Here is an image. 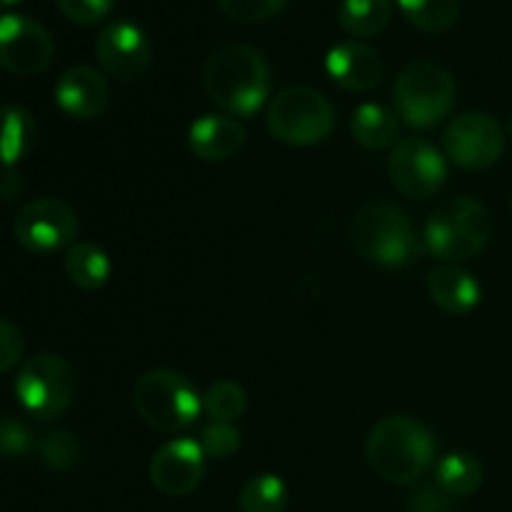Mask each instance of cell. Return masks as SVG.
<instances>
[{
  "instance_id": "4",
  "label": "cell",
  "mask_w": 512,
  "mask_h": 512,
  "mask_svg": "<svg viewBox=\"0 0 512 512\" xmlns=\"http://www.w3.org/2000/svg\"><path fill=\"white\" fill-rule=\"evenodd\" d=\"M493 238V215L480 200L460 195L440 205L425 223L423 243L433 258L465 263Z\"/></svg>"
},
{
  "instance_id": "8",
  "label": "cell",
  "mask_w": 512,
  "mask_h": 512,
  "mask_svg": "<svg viewBox=\"0 0 512 512\" xmlns=\"http://www.w3.org/2000/svg\"><path fill=\"white\" fill-rule=\"evenodd\" d=\"M15 395L25 413L38 420H55L73 405L75 373L65 358L38 353L28 358L15 378Z\"/></svg>"
},
{
  "instance_id": "28",
  "label": "cell",
  "mask_w": 512,
  "mask_h": 512,
  "mask_svg": "<svg viewBox=\"0 0 512 512\" xmlns=\"http://www.w3.org/2000/svg\"><path fill=\"white\" fill-rule=\"evenodd\" d=\"M218 5L235 23L255 25L275 18L288 5V0H218Z\"/></svg>"
},
{
  "instance_id": "12",
  "label": "cell",
  "mask_w": 512,
  "mask_h": 512,
  "mask_svg": "<svg viewBox=\"0 0 512 512\" xmlns=\"http://www.w3.org/2000/svg\"><path fill=\"white\" fill-rule=\"evenodd\" d=\"M53 58L55 43L38 20L18 13L0 15V68L15 75H38Z\"/></svg>"
},
{
  "instance_id": "16",
  "label": "cell",
  "mask_w": 512,
  "mask_h": 512,
  "mask_svg": "<svg viewBox=\"0 0 512 512\" xmlns=\"http://www.w3.org/2000/svg\"><path fill=\"white\" fill-rule=\"evenodd\" d=\"M325 70L330 80L350 93H365V90L378 88L383 80V60L378 50L360 40H343L333 45L325 55Z\"/></svg>"
},
{
  "instance_id": "15",
  "label": "cell",
  "mask_w": 512,
  "mask_h": 512,
  "mask_svg": "<svg viewBox=\"0 0 512 512\" xmlns=\"http://www.w3.org/2000/svg\"><path fill=\"white\" fill-rule=\"evenodd\" d=\"M55 103L68 118L88 123L100 118L110 103V85L100 70L90 65H73L55 85Z\"/></svg>"
},
{
  "instance_id": "3",
  "label": "cell",
  "mask_w": 512,
  "mask_h": 512,
  "mask_svg": "<svg viewBox=\"0 0 512 512\" xmlns=\"http://www.w3.org/2000/svg\"><path fill=\"white\" fill-rule=\"evenodd\" d=\"M350 240L368 263L383 268H403L420 253L410 215L385 200L360 205L350 223Z\"/></svg>"
},
{
  "instance_id": "2",
  "label": "cell",
  "mask_w": 512,
  "mask_h": 512,
  "mask_svg": "<svg viewBox=\"0 0 512 512\" xmlns=\"http://www.w3.org/2000/svg\"><path fill=\"white\" fill-rule=\"evenodd\" d=\"M365 455L380 480L390 485H410L433 465L435 438L410 415H388L370 430Z\"/></svg>"
},
{
  "instance_id": "7",
  "label": "cell",
  "mask_w": 512,
  "mask_h": 512,
  "mask_svg": "<svg viewBox=\"0 0 512 512\" xmlns=\"http://www.w3.org/2000/svg\"><path fill=\"white\" fill-rule=\"evenodd\" d=\"M270 135L293 148L323 143L335 128V110L323 93L305 85L285 88L270 100L265 115Z\"/></svg>"
},
{
  "instance_id": "36",
  "label": "cell",
  "mask_w": 512,
  "mask_h": 512,
  "mask_svg": "<svg viewBox=\"0 0 512 512\" xmlns=\"http://www.w3.org/2000/svg\"><path fill=\"white\" fill-rule=\"evenodd\" d=\"M510 210H512V200H510Z\"/></svg>"
},
{
  "instance_id": "14",
  "label": "cell",
  "mask_w": 512,
  "mask_h": 512,
  "mask_svg": "<svg viewBox=\"0 0 512 512\" xmlns=\"http://www.w3.org/2000/svg\"><path fill=\"white\" fill-rule=\"evenodd\" d=\"M150 483L168 498H183L205 475V453L198 440L178 438L165 443L150 460Z\"/></svg>"
},
{
  "instance_id": "24",
  "label": "cell",
  "mask_w": 512,
  "mask_h": 512,
  "mask_svg": "<svg viewBox=\"0 0 512 512\" xmlns=\"http://www.w3.org/2000/svg\"><path fill=\"white\" fill-rule=\"evenodd\" d=\"M403 18L423 33H448L460 18L463 0H398Z\"/></svg>"
},
{
  "instance_id": "25",
  "label": "cell",
  "mask_w": 512,
  "mask_h": 512,
  "mask_svg": "<svg viewBox=\"0 0 512 512\" xmlns=\"http://www.w3.org/2000/svg\"><path fill=\"white\" fill-rule=\"evenodd\" d=\"M240 512H285L288 508V488L273 473L250 478L238 495Z\"/></svg>"
},
{
  "instance_id": "6",
  "label": "cell",
  "mask_w": 512,
  "mask_h": 512,
  "mask_svg": "<svg viewBox=\"0 0 512 512\" xmlns=\"http://www.w3.org/2000/svg\"><path fill=\"white\" fill-rule=\"evenodd\" d=\"M133 405L145 425L160 433H178L203 413V395L185 375L168 368L148 370L133 388Z\"/></svg>"
},
{
  "instance_id": "5",
  "label": "cell",
  "mask_w": 512,
  "mask_h": 512,
  "mask_svg": "<svg viewBox=\"0 0 512 512\" xmlns=\"http://www.w3.org/2000/svg\"><path fill=\"white\" fill-rule=\"evenodd\" d=\"M395 108L410 128L428 130L443 123L455 108V78L433 60H413L395 80Z\"/></svg>"
},
{
  "instance_id": "22",
  "label": "cell",
  "mask_w": 512,
  "mask_h": 512,
  "mask_svg": "<svg viewBox=\"0 0 512 512\" xmlns=\"http://www.w3.org/2000/svg\"><path fill=\"white\" fill-rule=\"evenodd\" d=\"M390 18H393V0H343L338 8L340 28L355 40L383 33Z\"/></svg>"
},
{
  "instance_id": "10",
  "label": "cell",
  "mask_w": 512,
  "mask_h": 512,
  "mask_svg": "<svg viewBox=\"0 0 512 512\" xmlns=\"http://www.w3.org/2000/svg\"><path fill=\"white\" fill-rule=\"evenodd\" d=\"M445 155L463 170H488L505 150V130L488 113H463L443 133Z\"/></svg>"
},
{
  "instance_id": "13",
  "label": "cell",
  "mask_w": 512,
  "mask_h": 512,
  "mask_svg": "<svg viewBox=\"0 0 512 512\" xmlns=\"http://www.w3.org/2000/svg\"><path fill=\"white\" fill-rule=\"evenodd\" d=\"M95 58L100 68L115 80L143 78L153 65V45L145 30L130 20H113L100 28L95 38Z\"/></svg>"
},
{
  "instance_id": "26",
  "label": "cell",
  "mask_w": 512,
  "mask_h": 512,
  "mask_svg": "<svg viewBox=\"0 0 512 512\" xmlns=\"http://www.w3.org/2000/svg\"><path fill=\"white\" fill-rule=\"evenodd\" d=\"M248 410V393L233 380H218L203 393V413L213 423H235Z\"/></svg>"
},
{
  "instance_id": "18",
  "label": "cell",
  "mask_w": 512,
  "mask_h": 512,
  "mask_svg": "<svg viewBox=\"0 0 512 512\" xmlns=\"http://www.w3.org/2000/svg\"><path fill=\"white\" fill-rule=\"evenodd\" d=\"M428 293L443 313L465 315L480 303V283L458 265H440L428 275Z\"/></svg>"
},
{
  "instance_id": "32",
  "label": "cell",
  "mask_w": 512,
  "mask_h": 512,
  "mask_svg": "<svg viewBox=\"0 0 512 512\" xmlns=\"http://www.w3.org/2000/svg\"><path fill=\"white\" fill-rule=\"evenodd\" d=\"M23 350V333L10 320L0 318V373H8L10 368L18 365L20 358H23Z\"/></svg>"
},
{
  "instance_id": "1",
  "label": "cell",
  "mask_w": 512,
  "mask_h": 512,
  "mask_svg": "<svg viewBox=\"0 0 512 512\" xmlns=\"http://www.w3.org/2000/svg\"><path fill=\"white\" fill-rule=\"evenodd\" d=\"M203 83L210 100L230 115L250 118L270 98V65L248 43H225L208 55Z\"/></svg>"
},
{
  "instance_id": "33",
  "label": "cell",
  "mask_w": 512,
  "mask_h": 512,
  "mask_svg": "<svg viewBox=\"0 0 512 512\" xmlns=\"http://www.w3.org/2000/svg\"><path fill=\"white\" fill-rule=\"evenodd\" d=\"M410 512H453V503L440 488H420L410 495Z\"/></svg>"
},
{
  "instance_id": "11",
  "label": "cell",
  "mask_w": 512,
  "mask_h": 512,
  "mask_svg": "<svg viewBox=\"0 0 512 512\" xmlns=\"http://www.w3.org/2000/svg\"><path fill=\"white\" fill-rule=\"evenodd\" d=\"M388 173L395 188L413 200H428L440 193L448 178L445 155L423 138H403L393 145Z\"/></svg>"
},
{
  "instance_id": "23",
  "label": "cell",
  "mask_w": 512,
  "mask_h": 512,
  "mask_svg": "<svg viewBox=\"0 0 512 512\" xmlns=\"http://www.w3.org/2000/svg\"><path fill=\"white\" fill-rule=\"evenodd\" d=\"M435 480L450 498H468L483 485V465L470 453H450L435 465Z\"/></svg>"
},
{
  "instance_id": "35",
  "label": "cell",
  "mask_w": 512,
  "mask_h": 512,
  "mask_svg": "<svg viewBox=\"0 0 512 512\" xmlns=\"http://www.w3.org/2000/svg\"><path fill=\"white\" fill-rule=\"evenodd\" d=\"M508 133L512 135V115H510V118H508Z\"/></svg>"
},
{
  "instance_id": "20",
  "label": "cell",
  "mask_w": 512,
  "mask_h": 512,
  "mask_svg": "<svg viewBox=\"0 0 512 512\" xmlns=\"http://www.w3.org/2000/svg\"><path fill=\"white\" fill-rule=\"evenodd\" d=\"M65 275L73 285L80 290H100L110 280L113 273V263H110L108 253L100 245L88 243H73L65 253L63 260Z\"/></svg>"
},
{
  "instance_id": "30",
  "label": "cell",
  "mask_w": 512,
  "mask_h": 512,
  "mask_svg": "<svg viewBox=\"0 0 512 512\" xmlns=\"http://www.w3.org/2000/svg\"><path fill=\"white\" fill-rule=\"evenodd\" d=\"M118 0H55L60 13L75 25H83V28H90V25H98L100 20L108 18L110 10L115 8Z\"/></svg>"
},
{
  "instance_id": "31",
  "label": "cell",
  "mask_w": 512,
  "mask_h": 512,
  "mask_svg": "<svg viewBox=\"0 0 512 512\" xmlns=\"http://www.w3.org/2000/svg\"><path fill=\"white\" fill-rule=\"evenodd\" d=\"M33 450V433L25 423L0 415V455L3 458H23Z\"/></svg>"
},
{
  "instance_id": "17",
  "label": "cell",
  "mask_w": 512,
  "mask_h": 512,
  "mask_svg": "<svg viewBox=\"0 0 512 512\" xmlns=\"http://www.w3.org/2000/svg\"><path fill=\"white\" fill-rule=\"evenodd\" d=\"M243 123H238L230 115H203L195 120L188 130V145L195 158L208 160V163H223L230 160L245 145Z\"/></svg>"
},
{
  "instance_id": "9",
  "label": "cell",
  "mask_w": 512,
  "mask_h": 512,
  "mask_svg": "<svg viewBox=\"0 0 512 512\" xmlns=\"http://www.w3.org/2000/svg\"><path fill=\"white\" fill-rule=\"evenodd\" d=\"M15 240L28 253L48 255L70 248L78 235V215L58 198H38L25 203L13 220Z\"/></svg>"
},
{
  "instance_id": "27",
  "label": "cell",
  "mask_w": 512,
  "mask_h": 512,
  "mask_svg": "<svg viewBox=\"0 0 512 512\" xmlns=\"http://www.w3.org/2000/svg\"><path fill=\"white\" fill-rule=\"evenodd\" d=\"M38 453L50 470H70L80 460V443L70 430H53L40 440Z\"/></svg>"
},
{
  "instance_id": "29",
  "label": "cell",
  "mask_w": 512,
  "mask_h": 512,
  "mask_svg": "<svg viewBox=\"0 0 512 512\" xmlns=\"http://www.w3.org/2000/svg\"><path fill=\"white\" fill-rule=\"evenodd\" d=\"M205 458H230L235 450H240V430L233 423H213L205 425L198 438Z\"/></svg>"
},
{
  "instance_id": "34",
  "label": "cell",
  "mask_w": 512,
  "mask_h": 512,
  "mask_svg": "<svg viewBox=\"0 0 512 512\" xmlns=\"http://www.w3.org/2000/svg\"><path fill=\"white\" fill-rule=\"evenodd\" d=\"M20 0H0V10H5V8H13V5H18Z\"/></svg>"
},
{
  "instance_id": "21",
  "label": "cell",
  "mask_w": 512,
  "mask_h": 512,
  "mask_svg": "<svg viewBox=\"0 0 512 512\" xmlns=\"http://www.w3.org/2000/svg\"><path fill=\"white\" fill-rule=\"evenodd\" d=\"M350 130H353V138L358 145L368 150H383L398 143L400 123L398 115L385 105L365 103L353 113Z\"/></svg>"
},
{
  "instance_id": "19",
  "label": "cell",
  "mask_w": 512,
  "mask_h": 512,
  "mask_svg": "<svg viewBox=\"0 0 512 512\" xmlns=\"http://www.w3.org/2000/svg\"><path fill=\"white\" fill-rule=\"evenodd\" d=\"M38 138V125L33 113L23 105H0V165L15 168L33 150Z\"/></svg>"
}]
</instances>
